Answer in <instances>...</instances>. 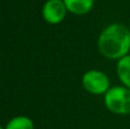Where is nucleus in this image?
I'll list each match as a JSON object with an SVG mask.
<instances>
[{
    "instance_id": "obj_7",
    "label": "nucleus",
    "mask_w": 130,
    "mask_h": 129,
    "mask_svg": "<svg viewBox=\"0 0 130 129\" xmlns=\"http://www.w3.org/2000/svg\"><path fill=\"white\" fill-rule=\"evenodd\" d=\"M5 129H34V123L26 116H16L7 122Z\"/></svg>"
},
{
    "instance_id": "obj_2",
    "label": "nucleus",
    "mask_w": 130,
    "mask_h": 129,
    "mask_svg": "<svg viewBox=\"0 0 130 129\" xmlns=\"http://www.w3.org/2000/svg\"><path fill=\"white\" fill-rule=\"evenodd\" d=\"M104 104L108 111L114 114H130V89L123 85L111 87L104 95Z\"/></svg>"
},
{
    "instance_id": "obj_4",
    "label": "nucleus",
    "mask_w": 130,
    "mask_h": 129,
    "mask_svg": "<svg viewBox=\"0 0 130 129\" xmlns=\"http://www.w3.org/2000/svg\"><path fill=\"white\" fill-rule=\"evenodd\" d=\"M42 17L52 25L59 24L64 21L67 8L63 0H47L42 7Z\"/></svg>"
},
{
    "instance_id": "obj_1",
    "label": "nucleus",
    "mask_w": 130,
    "mask_h": 129,
    "mask_svg": "<svg viewBox=\"0 0 130 129\" xmlns=\"http://www.w3.org/2000/svg\"><path fill=\"white\" fill-rule=\"evenodd\" d=\"M97 47L102 56L121 59L130 52V30L122 23H112L101 32Z\"/></svg>"
},
{
    "instance_id": "obj_5",
    "label": "nucleus",
    "mask_w": 130,
    "mask_h": 129,
    "mask_svg": "<svg viewBox=\"0 0 130 129\" xmlns=\"http://www.w3.org/2000/svg\"><path fill=\"white\" fill-rule=\"evenodd\" d=\"M67 11L74 15H85L94 7V0H63Z\"/></svg>"
},
{
    "instance_id": "obj_8",
    "label": "nucleus",
    "mask_w": 130,
    "mask_h": 129,
    "mask_svg": "<svg viewBox=\"0 0 130 129\" xmlns=\"http://www.w3.org/2000/svg\"><path fill=\"white\" fill-rule=\"evenodd\" d=\"M0 129H5V127H0Z\"/></svg>"
},
{
    "instance_id": "obj_3",
    "label": "nucleus",
    "mask_w": 130,
    "mask_h": 129,
    "mask_svg": "<svg viewBox=\"0 0 130 129\" xmlns=\"http://www.w3.org/2000/svg\"><path fill=\"white\" fill-rule=\"evenodd\" d=\"M82 86L91 95H105L111 88V81L105 72L92 69L83 73Z\"/></svg>"
},
{
    "instance_id": "obj_6",
    "label": "nucleus",
    "mask_w": 130,
    "mask_h": 129,
    "mask_svg": "<svg viewBox=\"0 0 130 129\" xmlns=\"http://www.w3.org/2000/svg\"><path fill=\"white\" fill-rule=\"evenodd\" d=\"M117 73L122 85L130 89V55H127L126 57L118 61Z\"/></svg>"
}]
</instances>
